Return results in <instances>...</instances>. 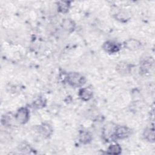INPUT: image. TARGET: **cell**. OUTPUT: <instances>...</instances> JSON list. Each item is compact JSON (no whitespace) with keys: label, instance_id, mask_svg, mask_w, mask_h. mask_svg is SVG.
Returning a JSON list of instances; mask_svg holds the SVG:
<instances>
[{"label":"cell","instance_id":"7c38bea8","mask_svg":"<svg viewBox=\"0 0 155 155\" xmlns=\"http://www.w3.org/2000/svg\"><path fill=\"white\" fill-rule=\"evenodd\" d=\"M71 3V2L68 1H60L57 2L56 5L58 12L63 14L67 13L70 9Z\"/></svg>","mask_w":155,"mask_h":155},{"label":"cell","instance_id":"9c48e42d","mask_svg":"<svg viewBox=\"0 0 155 155\" xmlns=\"http://www.w3.org/2000/svg\"><path fill=\"white\" fill-rule=\"evenodd\" d=\"M123 45L128 50L136 51L140 48L142 46V43L140 41L136 39L130 38L124 42Z\"/></svg>","mask_w":155,"mask_h":155},{"label":"cell","instance_id":"5bb4252c","mask_svg":"<svg viewBox=\"0 0 155 155\" xmlns=\"http://www.w3.org/2000/svg\"><path fill=\"white\" fill-rule=\"evenodd\" d=\"M143 137L144 139L149 142L153 143L154 142V128L152 127H147L143 132Z\"/></svg>","mask_w":155,"mask_h":155},{"label":"cell","instance_id":"e0dca14e","mask_svg":"<svg viewBox=\"0 0 155 155\" xmlns=\"http://www.w3.org/2000/svg\"><path fill=\"white\" fill-rule=\"evenodd\" d=\"M32 105L33 107L36 109H41L44 108L46 105V100L42 97H39L33 102Z\"/></svg>","mask_w":155,"mask_h":155},{"label":"cell","instance_id":"ac0fdd59","mask_svg":"<svg viewBox=\"0 0 155 155\" xmlns=\"http://www.w3.org/2000/svg\"><path fill=\"white\" fill-rule=\"evenodd\" d=\"M12 116L10 114H4L1 117V124L4 126H9L12 121Z\"/></svg>","mask_w":155,"mask_h":155},{"label":"cell","instance_id":"d6986e66","mask_svg":"<svg viewBox=\"0 0 155 155\" xmlns=\"http://www.w3.org/2000/svg\"><path fill=\"white\" fill-rule=\"evenodd\" d=\"M19 149L20 151H22L24 153H31V151L33 150V149L30 147V145L25 142H23L21 144H20Z\"/></svg>","mask_w":155,"mask_h":155},{"label":"cell","instance_id":"52a82bcc","mask_svg":"<svg viewBox=\"0 0 155 155\" xmlns=\"http://www.w3.org/2000/svg\"><path fill=\"white\" fill-rule=\"evenodd\" d=\"M37 131H38L39 134H40L44 138H48L53 134V128L50 124L45 122L38 126Z\"/></svg>","mask_w":155,"mask_h":155},{"label":"cell","instance_id":"2e32d148","mask_svg":"<svg viewBox=\"0 0 155 155\" xmlns=\"http://www.w3.org/2000/svg\"><path fill=\"white\" fill-rule=\"evenodd\" d=\"M131 16L130 13L126 11H120L114 15V18L116 20L120 22H126L128 20H130Z\"/></svg>","mask_w":155,"mask_h":155},{"label":"cell","instance_id":"9a60e30c","mask_svg":"<svg viewBox=\"0 0 155 155\" xmlns=\"http://www.w3.org/2000/svg\"><path fill=\"white\" fill-rule=\"evenodd\" d=\"M122 152V147L117 143H113L109 145L107 150V154L119 155Z\"/></svg>","mask_w":155,"mask_h":155},{"label":"cell","instance_id":"8992f818","mask_svg":"<svg viewBox=\"0 0 155 155\" xmlns=\"http://www.w3.org/2000/svg\"><path fill=\"white\" fill-rule=\"evenodd\" d=\"M102 48L105 52L109 54H114L120 51L121 45L116 41L108 40L104 42Z\"/></svg>","mask_w":155,"mask_h":155},{"label":"cell","instance_id":"5b68a950","mask_svg":"<svg viewBox=\"0 0 155 155\" xmlns=\"http://www.w3.org/2000/svg\"><path fill=\"white\" fill-rule=\"evenodd\" d=\"M154 64V60L152 58H146L141 61L139 65V73L145 75L150 73Z\"/></svg>","mask_w":155,"mask_h":155},{"label":"cell","instance_id":"8fae6325","mask_svg":"<svg viewBox=\"0 0 155 155\" xmlns=\"http://www.w3.org/2000/svg\"><path fill=\"white\" fill-rule=\"evenodd\" d=\"M79 141L81 143L86 145L90 143L93 139L92 134L88 131H81L79 134Z\"/></svg>","mask_w":155,"mask_h":155},{"label":"cell","instance_id":"7a4b0ae2","mask_svg":"<svg viewBox=\"0 0 155 155\" xmlns=\"http://www.w3.org/2000/svg\"><path fill=\"white\" fill-rule=\"evenodd\" d=\"M132 134L131 128L125 125H116L114 132V139H125L130 137Z\"/></svg>","mask_w":155,"mask_h":155},{"label":"cell","instance_id":"ba28073f","mask_svg":"<svg viewBox=\"0 0 155 155\" xmlns=\"http://www.w3.org/2000/svg\"><path fill=\"white\" fill-rule=\"evenodd\" d=\"M132 65L126 61H120L116 66V70L121 75H128L132 70Z\"/></svg>","mask_w":155,"mask_h":155},{"label":"cell","instance_id":"277c9868","mask_svg":"<svg viewBox=\"0 0 155 155\" xmlns=\"http://www.w3.org/2000/svg\"><path fill=\"white\" fill-rule=\"evenodd\" d=\"M116 125H114L113 123L110 122L105 124L102 131V136L103 139L106 142L114 141V132Z\"/></svg>","mask_w":155,"mask_h":155},{"label":"cell","instance_id":"3957f363","mask_svg":"<svg viewBox=\"0 0 155 155\" xmlns=\"http://www.w3.org/2000/svg\"><path fill=\"white\" fill-rule=\"evenodd\" d=\"M15 120L20 124L24 125L28 122L30 119V111L26 107L19 108L15 114Z\"/></svg>","mask_w":155,"mask_h":155},{"label":"cell","instance_id":"6da1fadb","mask_svg":"<svg viewBox=\"0 0 155 155\" xmlns=\"http://www.w3.org/2000/svg\"><path fill=\"white\" fill-rule=\"evenodd\" d=\"M65 81L72 87H82L86 82V78L81 73L71 71L66 74Z\"/></svg>","mask_w":155,"mask_h":155},{"label":"cell","instance_id":"30bf717a","mask_svg":"<svg viewBox=\"0 0 155 155\" xmlns=\"http://www.w3.org/2000/svg\"><path fill=\"white\" fill-rule=\"evenodd\" d=\"M78 96L85 102L90 101L93 96V91L90 87H82L79 90Z\"/></svg>","mask_w":155,"mask_h":155},{"label":"cell","instance_id":"4fadbf2b","mask_svg":"<svg viewBox=\"0 0 155 155\" xmlns=\"http://www.w3.org/2000/svg\"><path fill=\"white\" fill-rule=\"evenodd\" d=\"M61 26L65 31L68 33H71L75 30L76 24L71 19L66 18L62 20Z\"/></svg>","mask_w":155,"mask_h":155}]
</instances>
